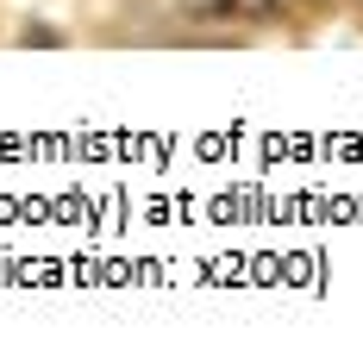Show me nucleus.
<instances>
[{
    "label": "nucleus",
    "mask_w": 363,
    "mask_h": 363,
    "mask_svg": "<svg viewBox=\"0 0 363 363\" xmlns=\"http://www.w3.org/2000/svg\"><path fill=\"white\" fill-rule=\"evenodd\" d=\"M213 13H232V19H257V26H269V19L289 13V0H213Z\"/></svg>",
    "instance_id": "f257e3e1"
}]
</instances>
